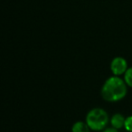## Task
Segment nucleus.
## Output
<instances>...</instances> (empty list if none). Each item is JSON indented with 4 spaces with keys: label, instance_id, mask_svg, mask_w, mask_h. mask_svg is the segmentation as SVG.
<instances>
[{
    "label": "nucleus",
    "instance_id": "1",
    "mask_svg": "<svg viewBox=\"0 0 132 132\" xmlns=\"http://www.w3.org/2000/svg\"><path fill=\"white\" fill-rule=\"evenodd\" d=\"M128 92V85L120 76H110L103 83L101 94L103 100L109 102H117L123 100Z\"/></svg>",
    "mask_w": 132,
    "mask_h": 132
},
{
    "label": "nucleus",
    "instance_id": "8",
    "mask_svg": "<svg viewBox=\"0 0 132 132\" xmlns=\"http://www.w3.org/2000/svg\"><path fill=\"white\" fill-rule=\"evenodd\" d=\"M102 132H119V129L113 128V127H110V128H106L104 130H102Z\"/></svg>",
    "mask_w": 132,
    "mask_h": 132
},
{
    "label": "nucleus",
    "instance_id": "6",
    "mask_svg": "<svg viewBox=\"0 0 132 132\" xmlns=\"http://www.w3.org/2000/svg\"><path fill=\"white\" fill-rule=\"evenodd\" d=\"M123 79H124L126 84L128 87L132 88V67H128V70L123 75Z\"/></svg>",
    "mask_w": 132,
    "mask_h": 132
},
{
    "label": "nucleus",
    "instance_id": "5",
    "mask_svg": "<svg viewBox=\"0 0 132 132\" xmlns=\"http://www.w3.org/2000/svg\"><path fill=\"white\" fill-rule=\"evenodd\" d=\"M90 130L86 121H76L72 127V132H90Z\"/></svg>",
    "mask_w": 132,
    "mask_h": 132
},
{
    "label": "nucleus",
    "instance_id": "3",
    "mask_svg": "<svg viewBox=\"0 0 132 132\" xmlns=\"http://www.w3.org/2000/svg\"><path fill=\"white\" fill-rule=\"evenodd\" d=\"M110 72L113 75L115 76H121L124 75L126 71L128 70V66L126 59L123 57L118 56L112 59L110 65Z\"/></svg>",
    "mask_w": 132,
    "mask_h": 132
},
{
    "label": "nucleus",
    "instance_id": "2",
    "mask_svg": "<svg viewBox=\"0 0 132 132\" xmlns=\"http://www.w3.org/2000/svg\"><path fill=\"white\" fill-rule=\"evenodd\" d=\"M85 121L92 130L101 131L107 128L110 122V118L105 110L101 108H94L87 113Z\"/></svg>",
    "mask_w": 132,
    "mask_h": 132
},
{
    "label": "nucleus",
    "instance_id": "4",
    "mask_svg": "<svg viewBox=\"0 0 132 132\" xmlns=\"http://www.w3.org/2000/svg\"><path fill=\"white\" fill-rule=\"evenodd\" d=\"M125 119H126V118L122 114L115 113L110 119V123L111 125V127L117 128V129H120V128H124Z\"/></svg>",
    "mask_w": 132,
    "mask_h": 132
},
{
    "label": "nucleus",
    "instance_id": "7",
    "mask_svg": "<svg viewBox=\"0 0 132 132\" xmlns=\"http://www.w3.org/2000/svg\"><path fill=\"white\" fill-rule=\"evenodd\" d=\"M124 128L128 132H132V115L126 117L125 119V124H124Z\"/></svg>",
    "mask_w": 132,
    "mask_h": 132
}]
</instances>
